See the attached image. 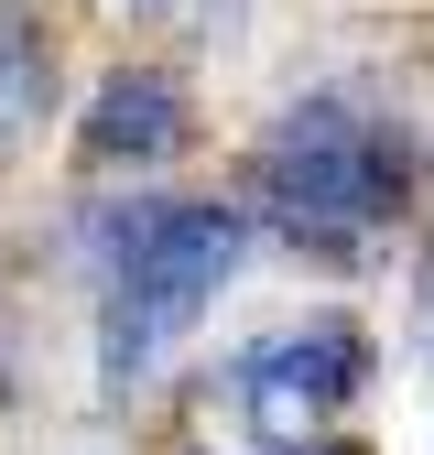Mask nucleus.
<instances>
[{
  "instance_id": "20e7f679",
  "label": "nucleus",
  "mask_w": 434,
  "mask_h": 455,
  "mask_svg": "<svg viewBox=\"0 0 434 455\" xmlns=\"http://www.w3.org/2000/svg\"><path fill=\"white\" fill-rule=\"evenodd\" d=\"M185 87L163 76V66H120L98 98H87V163L98 174H131V163H163V152H185Z\"/></svg>"
},
{
  "instance_id": "f257e3e1",
  "label": "nucleus",
  "mask_w": 434,
  "mask_h": 455,
  "mask_svg": "<svg viewBox=\"0 0 434 455\" xmlns=\"http://www.w3.org/2000/svg\"><path fill=\"white\" fill-rule=\"evenodd\" d=\"M423 185V152L402 120H380V108L358 87H315L293 98L283 120L261 131V163H250V217L271 228V239L293 250H369L380 228H402Z\"/></svg>"
},
{
  "instance_id": "7ed1b4c3",
  "label": "nucleus",
  "mask_w": 434,
  "mask_h": 455,
  "mask_svg": "<svg viewBox=\"0 0 434 455\" xmlns=\"http://www.w3.org/2000/svg\"><path fill=\"white\" fill-rule=\"evenodd\" d=\"M358 390H369V336L348 315H304V325L250 336V347L229 358V402H239V423L271 455H283V444H315Z\"/></svg>"
},
{
  "instance_id": "f03ea898",
  "label": "nucleus",
  "mask_w": 434,
  "mask_h": 455,
  "mask_svg": "<svg viewBox=\"0 0 434 455\" xmlns=\"http://www.w3.org/2000/svg\"><path fill=\"white\" fill-rule=\"evenodd\" d=\"M239 206L217 196H152V217L131 228V250L98 271V390L131 402L163 369V347L217 304V282L239 271Z\"/></svg>"
},
{
  "instance_id": "39448f33",
  "label": "nucleus",
  "mask_w": 434,
  "mask_h": 455,
  "mask_svg": "<svg viewBox=\"0 0 434 455\" xmlns=\"http://www.w3.org/2000/svg\"><path fill=\"white\" fill-rule=\"evenodd\" d=\"M44 108H54V44H44L33 12L0 0V152H22L44 131Z\"/></svg>"
}]
</instances>
